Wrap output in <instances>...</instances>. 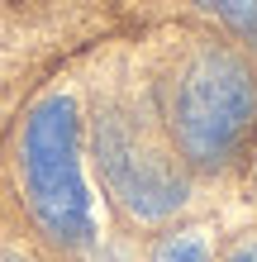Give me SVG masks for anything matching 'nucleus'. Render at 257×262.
I'll return each instance as SVG.
<instances>
[{
  "label": "nucleus",
  "instance_id": "6e6552de",
  "mask_svg": "<svg viewBox=\"0 0 257 262\" xmlns=\"http://www.w3.org/2000/svg\"><path fill=\"white\" fill-rule=\"evenodd\" d=\"M252 181H257V167H252Z\"/></svg>",
  "mask_w": 257,
  "mask_h": 262
},
{
  "label": "nucleus",
  "instance_id": "0eeeda50",
  "mask_svg": "<svg viewBox=\"0 0 257 262\" xmlns=\"http://www.w3.org/2000/svg\"><path fill=\"white\" fill-rule=\"evenodd\" d=\"M0 262H29L24 253H0Z\"/></svg>",
  "mask_w": 257,
  "mask_h": 262
},
{
  "label": "nucleus",
  "instance_id": "39448f33",
  "mask_svg": "<svg viewBox=\"0 0 257 262\" xmlns=\"http://www.w3.org/2000/svg\"><path fill=\"white\" fill-rule=\"evenodd\" d=\"M153 262H209V248L200 234H167L153 248Z\"/></svg>",
  "mask_w": 257,
  "mask_h": 262
},
{
  "label": "nucleus",
  "instance_id": "20e7f679",
  "mask_svg": "<svg viewBox=\"0 0 257 262\" xmlns=\"http://www.w3.org/2000/svg\"><path fill=\"white\" fill-rule=\"evenodd\" d=\"M195 5L205 14H215L233 38H243L248 48H257V0H195Z\"/></svg>",
  "mask_w": 257,
  "mask_h": 262
},
{
  "label": "nucleus",
  "instance_id": "f257e3e1",
  "mask_svg": "<svg viewBox=\"0 0 257 262\" xmlns=\"http://www.w3.org/2000/svg\"><path fill=\"white\" fill-rule=\"evenodd\" d=\"M167 124L181 158H191L195 167L224 172L229 162H238L257 134L252 62L224 43H195L172 72Z\"/></svg>",
  "mask_w": 257,
  "mask_h": 262
},
{
  "label": "nucleus",
  "instance_id": "7ed1b4c3",
  "mask_svg": "<svg viewBox=\"0 0 257 262\" xmlns=\"http://www.w3.org/2000/svg\"><path fill=\"white\" fill-rule=\"evenodd\" d=\"M96 158L114 200L133 220L157 224L186 205V172L167 158V148H157L143 129H133L129 115L105 110L96 119Z\"/></svg>",
  "mask_w": 257,
  "mask_h": 262
},
{
  "label": "nucleus",
  "instance_id": "f03ea898",
  "mask_svg": "<svg viewBox=\"0 0 257 262\" xmlns=\"http://www.w3.org/2000/svg\"><path fill=\"white\" fill-rule=\"evenodd\" d=\"M19 181L34 224L57 248H86L96 234L81 177V110L72 96H43L19 134Z\"/></svg>",
  "mask_w": 257,
  "mask_h": 262
},
{
  "label": "nucleus",
  "instance_id": "423d86ee",
  "mask_svg": "<svg viewBox=\"0 0 257 262\" xmlns=\"http://www.w3.org/2000/svg\"><path fill=\"white\" fill-rule=\"evenodd\" d=\"M224 262H257V238H248V243H238V248L224 257Z\"/></svg>",
  "mask_w": 257,
  "mask_h": 262
}]
</instances>
